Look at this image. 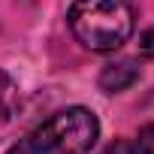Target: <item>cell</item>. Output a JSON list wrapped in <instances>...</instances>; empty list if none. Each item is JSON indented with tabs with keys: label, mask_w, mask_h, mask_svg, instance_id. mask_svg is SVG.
Returning <instances> with one entry per match:
<instances>
[{
	"label": "cell",
	"mask_w": 154,
	"mask_h": 154,
	"mask_svg": "<svg viewBox=\"0 0 154 154\" xmlns=\"http://www.w3.org/2000/svg\"><path fill=\"white\" fill-rule=\"evenodd\" d=\"M133 148H136V154H154V124H145L139 130Z\"/></svg>",
	"instance_id": "5"
},
{
	"label": "cell",
	"mask_w": 154,
	"mask_h": 154,
	"mask_svg": "<svg viewBox=\"0 0 154 154\" xmlns=\"http://www.w3.org/2000/svg\"><path fill=\"white\" fill-rule=\"evenodd\" d=\"M100 136V121L85 106H69L54 112L6 154H88Z\"/></svg>",
	"instance_id": "1"
},
{
	"label": "cell",
	"mask_w": 154,
	"mask_h": 154,
	"mask_svg": "<svg viewBox=\"0 0 154 154\" xmlns=\"http://www.w3.org/2000/svg\"><path fill=\"white\" fill-rule=\"evenodd\" d=\"M136 82H139V63L127 60V57L115 60V63H106L103 72H100V79H97L100 91H106V94H121V91H127Z\"/></svg>",
	"instance_id": "3"
},
{
	"label": "cell",
	"mask_w": 154,
	"mask_h": 154,
	"mask_svg": "<svg viewBox=\"0 0 154 154\" xmlns=\"http://www.w3.org/2000/svg\"><path fill=\"white\" fill-rule=\"evenodd\" d=\"M139 51H142V57L154 60V27H148V30L139 36Z\"/></svg>",
	"instance_id": "6"
},
{
	"label": "cell",
	"mask_w": 154,
	"mask_h": 154,
	"mask_svg": "<svg viewBox=\"0 0 154 154\" xmlns=\"http://www.w3.org/2000/svg\"><path fill=\"white\" fill-rule=\"evenodd\" d=\"M18 106V88L6 72H0V124H6Z\"/></svg>",
	"instance_id": "4"
},
{
	"label": "cell",
	"mask_w": 154,
	"mask_h": 154,
	"mask_svg": "<svg viewBox=\"0 0 154 154\" xmlns=\"http://www.w3.org/2000/svg\"><path fill=\"white\" fill-rule=\"evenodd\" d=\"M66 21L85 48L115 51L133 33V6L127 0H75Z\"/></svg>",
	"instance_id": "2"
},
{
	"label": "cell",
	"mask_w": 154,
	"mask_h": 154,
	"mask_svg": "<svg viewBox=\"0 0 154 154\" xmlns=\"http://www.w3.org/2000/svg\"><path fill=\"white\" fill-rule=\"evenodd\" d=\"M103 154H136V148H133V142H124L121 139V142H112Z\"/></svg>",
	"instance_id": "7"
}]
</instances>
